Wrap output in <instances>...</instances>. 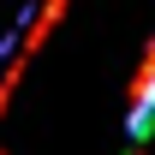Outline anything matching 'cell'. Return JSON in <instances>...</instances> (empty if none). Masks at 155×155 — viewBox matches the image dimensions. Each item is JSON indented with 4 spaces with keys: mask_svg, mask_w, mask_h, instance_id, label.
Masks as SVG:
<instances>
[{
    "mask_svg": "<svg viewBox=\"0 0 155 155\" xmlns=\"http://www.w3.org/2000/svg\"><path fill=\"white\" fill-rule=\"evenodd\" d=\"M66 6H72V0H42V6H36V18H30V30L18 36V48H12V54H18V60H30V54L42 48V42H48V36L60 30V18H66Z\"/></svg>",
    "mask_w": 155,
    "mask_h": 155,
    "instance_id": "obj_2",
    "label": "cell"
},
{
    "mask_svg": "<svg viewBox=\"0 0 155 155\" xmlns=\"http://www.w3.org/2000/svg\"><path fill=\"white\" fill-rule=\"evenodd\" d=\"M155 125V36L149 48H143V60H137V72H131V137L143 143Z\"/></svg>",
    "mask_w": 155,
    "mask_h": 155,
    "instance_id": "obj_1",
    "label": "cell"
},
{
    "mask_svg": "<svg viewBox=\"0 0 155 155\" xmlns=\"http://www.w3.org/2000/svg\"><path fill=\"white\" fill-rule=\"evenodd\" d=\"M131 155H143V149H131Z\"/></svg>",
    "mask_w": 155,
    "mask_h": 155,
    "instance_id": "obj_3",
    "label": "cell"
}]
</instances>
